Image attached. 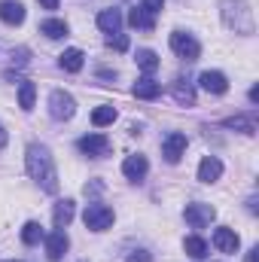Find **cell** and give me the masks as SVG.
<instances>
[{"label":"cell","instance_id":"6da1fadb","mask_svg":"<svg viewBox=\"0 0 259 262\" xmlns=\"http://www.w3.org/2000/svg\"><path fill=\"white\" fill-rule=\"evenodd\" d=\"M25 165L31 180L43 189V192H58V171H55V159L49 152V146L43 143H31L25 152Z\"/></svg>","mask_w":259,"mask_h":262},{"label":"cell","instance_id":"7a4b0ae2","mask_svg":"<svg viewBox=\"0 0 259 262\" xmlns=\"http://www.w3.org/2000/svg\"><path fill=\"white\" fill-rule=\"evenodd\" d=\"M220 15H223V25L235 34H244L250 37L256 31V21H253V9L247 0H220Z\"/></svg>","mask_w":259,"mask_h":262},{"label":"cell","instance_id":"3957f363","mask_svg":"<svg viewBox=\"0 0 259 262\" xmlns=\"http://www.w3.org/2000/svg\"><path fill=\"white\" fill-rule=\"evenodd\" d=\"M113 207H107V204H89L85 207V213H82V223H85V229H92V232H107L110 226H113Z\"/></svg>","mask_w":259,"mask_h":262},{"label":"cell","instance_id":"277c9868","mask_svg":"<svg viewBox=\"0 0 259 262\" xmlns=\"http://www.w3.org/2000/svg\"><path fill=\"white\" fill-rule=\"evenodd\" d=\"M73 113H76L73 95L64 92V89H55V92L49 95V116L58 119V122H64V119H73Z\"/></svg>","mask_w":259,"mask_h":262},{"label":"cell","instance_id":"5b68a950","mask_svg":"<svg viewBox=\"0 0 259 262\" xmlns=\"http://www.w3.org/2000/svg\"><path fill=\"white\" fill-rule=\"evenodd\" d=\"M76 149H79L82 156L104 159V156H110L113 143H110V137H107V134H85V137H79V140H76Z\"/></svg>","mask_w":259,"mask_h":262},{"label":"cell","instance_id":"8992f818","mask_svg":"<svg viewBox=\"0 0 259 262\" xmlns=\"http://www.w3.org/2000/svg\"><path fill=\"white\" fill-rule=\"evenodd\" d=\"M171 49H174V55L183 58V61H195V58L201 55L198 40H195L192 34H186V31H174V34H171Z\"/></svg>","mask_w":259,"mask_h":262},{"label":"cell","instance_id":"52a82bcc","mask_svg":"<svg viewBox=\"0 0 259 262\" xmlns=\"http://www.w3.org/2000/svg\"><path fill=\"white\" fill-rule=\"evenodd\" d=\"M183 216H186V223H189L192 229H204V226H210V223H213L217 207H213V204H204V201H195V204H186Z\"/></svg>","mask_w":259,"mask_h":262},{"label":"cell","instance_id":"ba28073f","mask_svg":"<svg viewBox=\"0 0 259 262\" xmlns=\"http://www.w3.org/2000/svg\"><path fill=\"white\" fill-rule=\"evenodd\" d=\"M186 134H180V131H171L165 140H162V156H165V162L168 165H177L183 156H186Z\"/></svg>","mask_w":259,"mask_h":262},{"label":"cell","instance_id":"9c48e42d","mask_svg":"<svg viewBox=\"0 0 259 262\" xmlns=\"http://www.w3.org/2000/svg\"><path fill=\"white\" fill-rule=\"evenodd\" d=\"M43 241H46V259H49V262L64 259L67 247H70V238H67L64 229H55L52 235H43Z\"/></svg>","mask_w":259,"mask_h":262},{"label":"cell","instance_id":"30bf717a","mask_svg":"<svg viewBox=\"0 0 259 262\" xmlns=\"http://www.w3.org/2000/svg\"><path fill=\"white\" fill-rule=\"evenodd\" d=\"M198 85H201L207 95H226V92H229V79H226V73H220V70H204V73L198 76Z\"/></svg>","mask_w":259,"mask_h":262},{"label":"cell","instance_id":"8fae6325","mask_svg":"<svg viewBox=\"0 0 259 262\" xmlns=\"http://www.w3.org/2000/svg\"><path fill=\"white\" fill-rule=\"evenodd\" d=\"M213 247H217L220 253H235V250L241 247V238L235 235V229H229V226H220V229L213 232Z\"/></svg>","mask_w":259,"mask_h":262},{"label":"cell","instance_id":"7c38bea8","mask_svg":"<svg viewBox=\"0 0 259 262\" xmlns=\"http://www.w3.org/2000/svg\"><path fill=\"white\" fill-rule=\"evenodd\" d=\"M146 171H149V162H146V156H125V162H122V174L128 177V180H143L146 177Z\"/></svg>","mask_w":259,"mask_h":262},{"label":"cell","instance_id":"4fadbf2b","mask_svg":"<svg viewBox=\"0 0 259 262\" xmlns=\"http://www.w3.org/2000/svg\"><path fill=\"white\" fill-rule=\"evenodd\" d=\"M220 177H223V162H220L217 156H204L201 165H198V180H201V183H213V180H220Z\"/></svg>","mask_w":259,"mask_h":262},{"label":"cell","instance_id":"5bb4252c","mask_svg":"<svg viewBox=\"0 0 259 262\" xmlns=\"http://www.w3.org/2000/svg\"><path fill=\"white\" fill-rule=\"evenodd\" d=\"M162 95V82H156L153 76H140L137 82H134V98H140V101H156Z\"/></svg>","mask_w":259,"mask_h":262},{"label":"cell","instance_id":"9a60e30c","mask_svg":"<svg viewBox=\"0 0 259 262\" xmlns=\"http://www.w3.org/2000/svg\"><path fill=\"white\" fill-rule=\"evenodd\" d=\"M171 95H174V101H177L180 107H195L192 82H186V79H174V82H171Z\"/></svg>","mask_w":259,"mask_h":262},{"label":"cell","instance_id":"2e32d148","mask_svg":"<svg viewBox=\"0 0 259 262\" xmlns=\"http://www.w3.org/2000/svg\"><path fill=\"white\" fill-rule=\"evenodd\" d=\"M223 128H235V131H241V134H256V116L253 113L229 116V119H223Z\"/></svg>","mask_w":259,"mask_h":262},{"label":"cell","instance_id":"e0dca14e","mask_svg":"<svg viewBox=\"0 0 259 262\" xmlns=\"http://www.w3.org/2000/svg\"><path fill=\"white\" fill-rule=\"evenodd\" d=\"M0 21L6 25H21L25 21V6L18 0H3L0 3Z\"/></svg>","mask_w":259,"mask_h":262},{"label":"cell","instance_id":"ac0fdd59","mask_svg":"<svg viewBox=\"0 0 259 262\" xmlns=\"http://www.w3.org/2000/svg\"><path fill=\"white\" fill-rule=\"evenodd\" d=\"M98 28H101L104 34H119V28H122L119 9H101V12H98Z\"/></svg>","mask_w":259,"mask_h":262},{"label":"cell","instance_id":"d6986e66","mask_svg":"<svg viewBox=\"0 0 259 262\" xmlns=\"http://www.w3.org/2000/svg\"><path fill=\"white\" fill-rule=\"evenodd\" d=\"M58 64H61V70H67V73H79L82 64H85V55H82V49H64V52L58 55Z\"/></svg>","mask_w":259,"mask_h":262},{"label":"cell","instance_id":"ffe728a7","mask_svg":"<svg viewBox=\"0 0 259 262\" xmlns=\"http://www.w3.org/2000/svg\"><path fill=\"white\" fill-rule=\"evenodd\" d=\"M128 25L131 28H137V31H153V28H156V15L146 12L143 6H140V9L134 6V9L128 12Z\"/></svg>","mask_w":259,"mask_h":262},{"label":"cell","instance_id":"44dd1931","mask_svg":"<svg viewBox=\"0 0 259 262\" xmlns=\"http://www.w3.org/2000/svg\"><path fill=\"white\" fill-rule=\"evenodd\" d=\"M70 220H73V201L64 198V201L55 204V210H52V223H55V229H67Z\"/></svg>","mask_w":259,"mask_h":262},{"label":"cell","instance_id":"7402d4cb","mask_svg":"<svg viewBox=\"0 0 259 262\" xmlns=\"http://www.w3.org/2000/svg\"><path fill=\"white\" fill-rule=\"evenodd\" d=\"M34 101H37V85L31 79H21L18 82V107L21 110H34Z\"/></svg>","mask_w":259,"mask_h":262},{"label":"cell","instance_id":"603a6c76","mask_svg":"<svg viewBox=\"0 0 259 262\" xmlns=\"http://www.w3.org/2000/svg\"><path fill=\"white\" fill-rule=\"evenodd\" d=\"M134 61H137V67L149 76V73H156L159 70V55L153 52V49H137V55H134Z\"/></svg>","mask_w":259,"mask_h":262},{"label":"cell","instance_id":"cb8c5ba5","mask_svg":"<svg viewBox=\"0 0 259 262\" xmlns=\"http://www.w3.org/2000/svg\"><path fill=\"white\" fill-rule=\"evenodd\" d=\"M40 34H46L49 40H61V37H67V21H61V18H46L40 25Z\"/></svg>","mask_w":259,"mask_h":262},{"label":"cell","instance_id":"d4e9b609","mask_svg":"<svg viewBox=\"0 0 259 262\" xmlns=\"http://www.w3.org/2000/svg\"><path fill=\"white\" fill-rule=\"evenodd\" d=\"M183 250H186L192 259H204V256H207V241L198 238V235H189V238L183 241Z\"/></svg>","mask_w":259,"mask_h":262},{"label":"cell","instance_id":"484cf974","mask_svg":"<svg viewBox=\"0 0 259 262\" xmlns=\"http://www.w3.org/2000/svg\"><path fill=\"white\" fill-rule=\"evenodd\" d=\"M113 122H116V107H110V104H104V107H98L92 113V125H98V128L113 125Z\"/></svg>","mask_w":259,"mask_h":262},{"label":"cell","instance_id":"4316f807","mask_svg":"<svg viewBox=\"0 0 259 262\" xmlns=\"http://www.w3.org/2000/svg\"><path fill=\"white\" fill-rule=\"evenodd\" d=\"M21 241L28 244V247H34V244H40L43 241V226L40 223H25V229H21Z\"/></svg>","mask_w":259,"mask_h":262},{"label":"cell","instance_id":"83f0119b","mask_svg":"<svg viewBox=\"0 0 259 262\" xmlns=\"http://www.w3.org/2000/svg\"><path fill=\"white\" fill-rule=\"evenodd\" d=\"M107 46L116 49V52H125V49H128V37H125V34H110V37H107Z\"/></svg>","mask_w":259,"mask_h":262},{"label":"cell","instance_id":"f1b7e54d","mask_svg":"<svg viewBox=\"0 0 259 262\" xmlns=\"http://www.w3.org/2000/svg\"><path fill=\"white\" fill-rule=\"evenodd\" d=\"M128 262H153V256L146 250H131L128 253Z\"/></svg>","mask_w":259,"mask_h":262},{"label":"cell","instance_id":"f546056e","mask_svg":"<svg viewBox=\"0 0 259 262\" xmlns=\"http://www.w3.org/2000/svg\"><path fill=\"white\" fill-rule=\"evenodd\" d=\"M162 6H165V0H143V9H146V12H153V15H156Z\"/></svg>","mask_w":259,"mask_h":262},{"label":"cell","instance_id":"4dcf8cb0","mask_svg":"<svg viewBox=\"0 0 259 262\" xmlns=\"http://www.w3.org/2000/svg\"><path fill=\"white\" fill-rule=\"evenodd\" d=\"M28 55H31L28 49H18V52H12V61H15L18 67H25V64H28Z\"/></svg>","mask_w":259,"mask_h":262},{"label":"cell","instance_id":"1f68e13d","mask_svg":"<svg viewBox=\"0 0 259 262\" xmlns=\"http://www.w3.org/2000/svg\"><path fill=\"white\" fill-rule=\"evenodd\" d=\"M43 9H58V0H40Z\"/></svg>","mask_w":259,"mask_h":262},{"label":"cell","instance_id":"d6a6232c","mask_svg":"<svg viewBox=\"0 0 259 262\" xmlns=\"http://www.w3.org/2000/svg\"><path fill=\"white\" fill-rule=\"evenodd\" d=\"M6 140H9V134H6L3 125H0V152H3V146H6Z\"/></svg>","mask_w":259,"mask_h":262},{"label":"cell","instance_id":"836d02e7","mask_svg":"<svg viewBox=\"0 0 259 262\" xmlns=\"http://www.w3.org/2000/svg\"><path fill=\"white\" fill-rule=\"evenodd\" d=\"M247 262H259V247H253V250L247 253Z\"/></svg>","mask_w":259,"mask_h":262},{"label":"cell","instance_id":"e575fe53","mask_svg":"<svg viewBox=\"0 0 259 262\" xmlns=\"http://www.w3.org/2000/svg\"><path fill=\"white\" fill-rule=\"evenodd\" d=\"M256 101H259V89L253 85V89H250V104H256Z\"/></svg>","mask_w":259,"mask_h":262},{"label":"cell","instance_id":"d590c367","mask_svg":"<svg viewBox=\"0 0 259 262\" xmlns=\"http://www.w3.org/2000/svg\"><path fill=\"white\" fill-rule=\"evenodd\" d=\"M3 262H18V259H3Z\"/></svg>","mask_w":259,"mask_h":262}]
</instances>
